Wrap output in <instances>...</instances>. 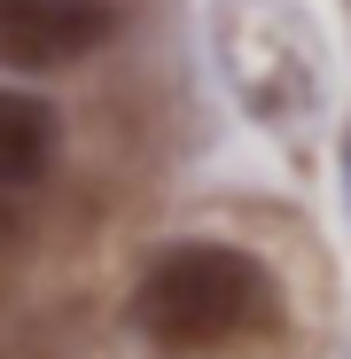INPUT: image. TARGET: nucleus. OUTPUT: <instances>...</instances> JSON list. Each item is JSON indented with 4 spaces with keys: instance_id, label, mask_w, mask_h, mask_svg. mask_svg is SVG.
Segmentation results:
<instances>
[{
    "instance_id": "1",
    "label": "nucleus",
    "mask_w": 351,
    "mask_h": 359,
    "mask_svg": "<svg viewBox=\"0 0 351 359\" xmlns=\"http://www.w3.org/2000/svg\"><path fill=\"white\" fill-rule=\"evenodd\" d=\"M133 328L172 359H211V351L273 336L281 289L266 258L234 250V243H172L133 289Z\"/></svg>"
},
{
    "instance_id": "3",
    "label": "nucleus",
    "mask_w": 351,
    "mask_h": 359,
    "mask_svg": "<svg viewBox=\"0 0 351 359\" xmlns=\"http://www.w3.org/2000/svg\"><path fill=\"white\" fill-rule=\"evenodd\" d=\"M55 149H63L55 102H39L24 86H0V188H32V180L55 164Z\"/></svg>"
},
{
    "instance_id": "5",
    "label": "nucleus",
    "mask_w": 351,
    "mask_h": 359,
    "mask_svg": "<svg viewBox=\"0 0 351 359\" xmlns=\"http://www.w3.org/2000/svg\"><path fill=\"white\" fill-rule=\"evenodd\" d=\"M343 188H351V133H343Z\"/></svg>"
},
{
    "instance_id": "2",
    "label": "nucleus",
    "mask_w": 351,
    "mask_h": 359,
    "mask_svg": "<svg viewBox=\"0 0 351 359\" xmlns=\"http://www.w3.org/2000/svg\"><path fill=\"white\" fill-rule=\"evenodd\" d=\"M109 32V0H0V71H71Z\"/></svg>"
},
{
    "instance_id": "4",
    "label": "nucleus",
    "mask_w": 351,
    "mask_h": 359,
    "mask_svg": "<svg viewBox=\"0 0 351 359\" xmlns=\"http://www.w3.org/2000/svg\"><path fill=\"white\" fill-rule=\"evenodd\" d=\"M16 243V211H8V196H0V250Z\"/></svg>"
}]
</instances>
